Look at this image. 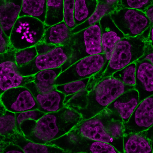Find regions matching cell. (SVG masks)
Listing matches in <instances>:
<instances>
[{
  "mask_svg": "<svg viewBox=\"0 0 153 153\" xmlns=\"http://www.w3.org/2000/svg\"><path fill=\"white\" fill-rule=\"evenodd\" d=\"M80 122L76 112L65 106L57 112L45 113L25 137L35 142L46 144L68 132Z\"/></svg>",
  "mask_w": 153,
  "mask_h": 153,
  "instance_id": "cell-1",
  "label": "cell"
},
{
  "mask_svg": "<svg viewBox=\"0 0 153 153\" xmlns=\"http://www.w3.org/2000/svg\"><path fill=\"white\" fill-rule=\"evenodd\" d=\"M134 86L126 85L112 76L98 82L88 91L86 107L76 111L83 120L91 118L102 111L121 94Z\"/></svg>",
  "mask_w": 153,
  "mask_h": 153,
  "instance_id": "cell-2",
  "label": "cell"
},
{
  "mask_svg": "<svg viewBox=\"0 0 153 153\" xmlns=\"http://www.w3.org/2000/svg\"><path fill=\"white\" fill-rule=\"evenodd\" d=\"M101 36L99 22L73 34L69 42L72 50L71 54L61 67L62 71L82 58L103 53Z\"/></svg>",
  "mask_w": 153,
  "mask_h": 153,
  "instance_id": "cell-3",
  "label": "cell"
},
{
  "mask_svg": "<svg viewBox=\"0 0 153 153\" xmlns=\"http://www.w3.org/2000/svg\"><path fill=\"white\" fill-rule=\"evenodd\" d=\"M145 43L142 34L121 39L115 45L106 68L97 82L137 60L143 54Z\"/></svg>",
  "mask_w": 153,
  "mask_h": 153,
  "instance_id": "cell-4",
  "label": "cell"
},
{
  "mask_svg": "<svg viewBox=\"0 0 153 153\" xmlns=\"http://www.w3.org/2000/svg\"><path fill=\"white\" fill-rule=\"evenodd\" d=\"M117 115L105 108L94 116L83 120L75 127L82 136L108 143L113 146L119 153H124L123 143L112 137L108 128V120Z\"/></svg>",
  "mask_w": 153,
  "mask_h": 153,
  "instance_id": "cell-5",
  "label": "cell"
},
{
  "mask_svg": "<svg viewBox=\"0 0 153 153\" xmlns=\"http://www.w3.org/2000/svg\"><path fill=\"white\" fill-rule=\"evenodd\" d=\"M46 27L44 23L37 19L19 16L9 36L12 48L17 50L34 46L42 39Z\"/></svg>",
  "mask_w": 153,
  "mask_h": 153,
  "instance_id": "cell-6",
  "label": "cell"
},
{
  "mask_svg": "<svg viewBox=\"0 0 153 153\" xmlns=\"http://www.w3.org/2000/svg\"><path fill=\"white\" fill-rule=\"evenodd\" d=\"M105 62L104 53L82 58L62 71L55 80V85L90 78L101 70Z\"/></svg>",
  "mask_w": 153,
  "mask_h": 153,
  "instance_id": "cell-7",
  "label": "cell"
},
{
  "mask_svg": "<svg viewBox=\"0 0 153 153\" xmlns=\"http://www.w3.org/2000/svg\"><path fill=\"white\" fill-rule=\"evenodd\" d=\"M72 50L68 43L62 46H56L49 52L37 54L27 64L17 67L19 73L23 76L34 75L41 71L61 67L70 56Z\"/></svg>",
  "mask_w": 153,
  "mask_h": 153,
  "instance_id": "cell-8",
  "label": "cell"
},
{
  "mask_svg": "<svg viewBox=\"0 0 153 153\" xmlns=\"http://www.w3.org/2000/svg\"><path fill=\"white\" fill-rule=\"evenodd\" d=\"M110 15L125 37H135L140 35L152 25L144 12L136 9L118 7Z\"/></svg>",
  "mask_w": 153,
  "mask_h": 153,
  "instance_id": "cell-9",
  "label": "cell"
},
{
  "mask_svg": "<svg viewBox=\"0 0 153 153\" xmlns=\"http://www.w3.org/2000/svg\"><path fill=\"white\" fill-rule=\"evenodd\" d=\"M14 51L15 50L12 49L0 54V97L8 90L24 86L34 80V75L23 76L18 72L14 59Z\"/></svg>",
  "mask_w": 153,
  "mask_h": 153,
  "instance_id": "cell-10",
  "label": "cell"
},
{
  "mask_svg": "<svg viewBox=\"0 0 153 153\" xmlns=\"http://www.w3.org/2000/svg\"><path fill=\"white\" fill-rule=\"evenodd\" d=\"M0 102L5 108L16 113L38 109V105L31 91L25 86L8 90L1 95Z\"/></svg>",
  "mask_w": 153,
  "mask_h": 153,
  "instance_id": "cell-11",
  "label": "cell"
},
{
  "mask_svg": "<svg viewBox=\"0 0 153 153\" xmlns=\"http://www.w3.org/2000/svg\"><path fill=\"white\" fill-rule=\"evenodd\" d=\"M123 123L124 134L142 132L152 126L153 95L140 102L128 121Z\"/></svg>",
  "mask_w": 153,
  "mask_h": 153,
  "instance_id": "cell-12",
  "label": "cell"
},
{
  "mask_svg": "<svg viewBox=\"0 0 153 153\" xmlns=\"http://www.w3.org/2000/svg\"><path fill=\"white\" fill-rule=\"evenodd\" d=\"M99 23L101 32V44L106 62L101 70L93 76V78L96 81L100 78L105 70L116 44L125 37L112 19L110 14L102 17Z\"/></svg>",
  "mask_w": 153,
  "mask_h": 153,
  "instance_id": "cell-13",
  "label": "cell"
},
{
  "mask_svg": "<svg viewBox=\"0 0 153 153\" xmlns=\"http://www.w3.org/2000/svg\"><path fill=\"white\" fill-rule=\"evenodd\" d=\"M33 94L38 104V109L45 113L57 112L65 106V96L56 88L45 93L39 92L33 82L25 84Z\"/></svg>",
  "mask_w": 153,
  "mask_h": 153,
  "instance_id": "cell-14",
  "label": "cell"
},
{
  "mask_svg": "<svg viewBox=\"0 0 153 153\" xmlns=\"http://www.w3.org/2000/svg\"><path fill=\"white\" fill-rule=\"evenodd\" d=\"M135 84L140 102L153 95V64L146 60H137Z\"/></svg>",
  "mask_w": 153,
  "mask_h": 153,
  "instance_id": "cell-15",
  "label": "cell"
},
{
  "mask_svg": "<svg viewBox=\"0 0 153 153\" xmlns=\"http://www.w3.org/2000/svg\"><path fill=\"white\" fill-rule=\"evenodd\" d=\"M123 143L124 153H152V126L142 132L124 134Z\"/></svg>",
  "mask_w": 153,
  "mask_h": 153,
  "instance_id": "cell-16",
  "label": "cell"
},
{
  "mask_svg": "<svg viewBox=\"0 0 153 153\" xmlns=\"http://www.w3.org/2000/svg\"><path fill=\"white\" fill-rule=\"evenodd\" d=\"M139 102L138 92L134 88L121 94L106 108L119 115L124 123L128 121Z\"/></svg>",
  "mask_w": 153,
  "mask_h": 153,
  "instance_id": "cell-17",
  "label": "cell"
},
{
  "mask_svg": "<svg viewBox=\"0 0 153 153\" xmlns=\"http://www.w3.org/2000/svg\"><path fill=\"white\" fill-rule=\"evenodd\" d=\"M89 140L82 136L74 127L61 137L46 144L59 147L65 153H88Z\"/></svg>",
  "mask_w": 153,
  "mask_h": 153,
  "instance_id": "cell-18",
  "label": "cell"
},
{
  "mask_svg": "<svg viewBox=\"0 0 153 153\" xmlns=\"http://www.w3.org/2000/svg\"><path fill=\"white\" fill-rule=\"evenodd\" d=\"M22 0H0V24L9 37L12 29L19 17Z\"/></svg>",
  "mask_w": 153,
  "mask_h": 153,
  "instance_id": "cell-19",
  "label": "cell"
},
{
  "mask_svg": "<svg viewBox=\"0 0 153 153\" xmlns=\"http://www.w3.org/2000/svg\"><path fill=\"white\" fill-rule=\"evenodd\" d=\"M18 145L24 153H64V151L55 146L34 142L26 138L22 133L16 132L9 139Z\"/></svg>",
  "mask_w": 153,
  "mask_h": 153,
  "instance_id": "cell-20",
  "label": "cell"
},
{
  "mask_svg": "<svg viewBox=\"0 0 153 153\" xmlns=\"http://www.w3.org/2000/svg\"><path fill=\"white\" fill-rule=\"evenodd\" d=\"M71 30L63 21L46 26L41 40L56 46L65 45L69 43L72 36Z\"/></svg>",
  "mask_w": 153,
  "mask_h": 153,
  "instance_id": "cell-21",
  "label": "cell"
},
{
  "mask_svg": "<svg viewBox=\"0 0 153 153\" xmlns=\"http://www.w3.org/2000/svg\"><path fill=\"white\" fill-rule=\"evenodd\" d=\"M62 71L61 67L43 70L34 75V82L37 91L45 93L56 88L55 81Z\"/></svg>",
  "mask_w": 153,
  "mask_h": 153,
  "instance_id": "cell-22",
  "label": "cell"
},
{
  "mask_svg": "<svg viewBox=\"0 0 153 153\" xmlns=\"http://www.w3.org/2000/svg\"><path fill=\"white\" fill-rule=\"evenodd\" d=\"M47 0H22L19 16H27L44 23L46 11Z\"/></svg>",
  "mask_w": 153,
  "mask_h": 153,
  "instance_id": "cell-23",
  "label": "cell"
},
{
  "mask_svg": "<svg viewBox=\"0 0 153 153\" xmlns=\"http://www.w3.org/2000/svg\"><path fill=\"white\" fill-rule=\"evenodd\" d=\"M17 132L15 114L6 110L0 102V136L7 142L9 138Z\"/></svg>",
  "mask_w": 153,
  "mask_h": 153,
  "instance_id": "cell-24",
  "label": "cell"
},
{
  "mask_svg": "<svg viewBox=\"0 0 153 153\" xmlns=\"http://www.w3.org/2000/svg\"><path fill=\"white\" fill-rule=\"evenodd\" d=\"M115 8L111 7L101 0H98L95 9L92 14L83 22L76 25L71 30L72 34L77 33L89 26L94 25L105 15L110 14Z\"/></svg>",
  "mask_w": 153,
  "mask_h": 153,
  "instance_id": "cell-25",
  "label": "cell"
},
{
  "mask_svg": "<svg viewBox=\"0 0 153 153\" xmlns=\"http://www.w3.org/2000/svg\"><path fill=\"white\" fill-rule=\"evenodd\" d=\"M98 0H75L74 19L76 26L85 22L94 12Z\"/></svg>",
  "mask_w": 153,
  "mask_h": 153,
  "instance_id": "cell-26",
  "label": "cell"
},
{
  "mask_svg": "<svg viewBox=\"0 0 153 153\" xmlns=\"http://www.w3.org/2000/svg\"><path fill=\"white\" fill-rule=\"evenodd\" d=\"M63 0H47L46 11L44 23L49 26L63 20Z\"/></svg>",
  "mask_w": 153,
  "mask_h": 153,
  "instance_id": "cell-27",
  "label": "cell"
},
{
  "mask_svg": "<svg viewBox=\"0 0 153 153\" xmlns=\"http://www.w3.org/2000/svg\"><path fill=\"white\" fill-rule=\"evenodd\" d=\"M136 68V65L135 62L115 72L112 76L126 85L134 87L135 84Z\"/></svg>",
  "mask_w": 153,
  "mask_h": 153,
  "instance_id": "cell-28",
  "label": "cell"
},
{
  "mask_svg": "<svg viewBox=\"0 0 153 153\" xmlns=\"http://www.w3.org/2000/svg\"><path fill=\"white\" fill-rule=\"evenodd\" d=\"M89 79V78H87L56 85V88L65 96L74 94L86 89Z\"/></svg>",
  "mask_w": 153,
  "mask_h": 153,
  "instance_id": "cell-29",
  "label": "cell"
},
{
  "mask_svg": "<svg viewBox=\"0 0 153 153\" xmlns=\"http://www.w3.org/2000/svg\"><path fill=\"white\" fill-rule=\"evenodd\" d=\"M37 54L35 46L15 50V62L18 67H22L31 62Z\"/></svg>",
  "mask_w": 153,
  "mask_h": 153,
  "instance_id": "cell-30",
  "label": "cell"
},
{
  "mask_svg": "<svg viewBox=\"0 0 153 153\" xmlns=\"http://www.w3.org/2000/svg\"><path fill=\"white\" fill-rule=\"evenodd\" d=\"M88 92L85 89L73 94L65 106L76 111L85 108L87 105Z\"/></svg>",
  "mask_w": 153,
  "mask_h": 153,
  "instance_id": "cell-31",
  "label": "cell"
},
{
  "mask_svg": "<svg viewBox=\"0 0 153 153\" xmlns=\"http://www.w3.org/2000/svg\"><path fill=\"white\" fill-rule=\"evenodd\" d=\"M75 0H63V20L66 25L71 30L76 26L74 19Z\"/></svg>",
  "mask_w": 153,
  "mask_h": 153,
  "instance_id": "cell-32",
  "label": "cell"
},
{
  "mask_svg": "<svg viewBox=\"0 0 153 153\" xmlns=\"http://www.w3.org/2000/svg\"><path fill=\"white\" fill-rule=\"evenodd\" d=\"M15 114L17 131L21 132L20 125L24 121L31 120L37 121L45 113L38 109L28 110Z\"/></svg>",
  "mask_w": 153,
  "mask_h": 153,
  "instance_id": "cell-33",
  "label": "cell"
},
{
  "mask_svg": "<svg viewBox=\"0 0 153 153\" xmlns=\"http://www.w3.org/2000/svg\"><path fill=\"white\" fill-rule=\"evenodd\" d=\"M153 0H121L117 7L132 8L143 12L149 6L153 4Z\"/></svg>",
  "mask_w": 153,
  "mask_h": 153,
  "instance_id": "cell-34",
  "label": "cell"
},
{
  "mask_svg": "<svg viewBox=\"0 0 153 153\" xmlns=\"http://www.w3.org/2000/svg\"><path fill=\"white\" fill-rule=\"evenodd\" d=\"M13 49L10 45L9 37L4 33L0 24V54Z\"/></svg>",
  "mask_w": 153,
  "mask_h": 153,
  "instance_id": "cell-35",
  "label": "cell"
},
{
  "mask_svg": "<svg viewBox=\"0 0 153 153\" xmlns=\"http://www.w3.org/2000/svg\"><path fill=\"white\" fill-rule=\"evenodd\" d=\"M138 60H146L153 64V44L146 41L143 54Z\"/></svg>",
  "mask_w": 153,
  "mask_h": 153,
  "instance_id": "cell-36",
  "label": "cell"
},
{
  "mask_svg": "<svg viewBox=\"0 0 153 153\" xmlns=\"http://www.w3.org/2000/svg\"><path fill=\"white\" fill-rule=\"evenodd\" d=\"M56 46L54 45L47 43L41 40L35 46L37 53L38 54L47 53L53 49Z\"/></svg>",
  "mask_w": 153,
  "mask_h": 153,
  "instance_id": "cell-37",
  "label": "cell"
},
{
  "mask_svg": "<svg viewBox=\"0 0 153 153\" xmlns=\"http://www.w3.org/2000/svg\"><path fill=\"white\" fill-rule=\"evenodd\" d=\"M36 121L28 120L23 121L21 124L20 127L21 132L25 137L29 135L33 128Z\"/></svg>",
  "mask_w": 153,
  "mask_h": 153,
  "instance_id": "cell-38",
  "label": "cell"
},
{
  "mask_svg": "<svg viewBox=\"0 0 153 153\" xmlns=\"http://www.w3.org/2000/svg\"><path fill=\"white\" fill-rule=\"evenodd\" d=\"M3 153H22V150L18 145L11 141L9 142L4 148Z\"/></svg>",
  "mask_w": 153,
  "mask_h": 153,
  "instance_id": "cell-39",
  "label": "cell"
},
{
  "mask_svg": "<svg viewBox=\"0 0 153 153\" xmlns=\"http://www.w3.org/2000/svg\"><path fill=\"white\" fill-rule=\"evenodd\" d=\"M153 4L149 6L144 11L146 16L151 24H153Z\"/></svg>",
  "mask_w": 153,
  "mask_h": 153,
  "instance_id": "cell-40",
  "label": "cell"
},
{
  "mask_svg": "<svg viewBox=\"0 0 153 153\" xmlns=\"http://www.w3.org/2000/svg\"><path fill=\"white\" fill-rule=\"evenodd\" d=\"M109 6L114 7L115 9L119 6L121 0H101Z\"/></svg>",
  "mask_w": 153,
  "mask_h": 153,
  "instance_id": "cell-41",
  "label": "cell"
},
{
  "mask_svg": "<svg viewBox=\"0 0 153 153\" xmlns=\"http://www.w3.org/2000/svg\"><path fill=\"white\" fill-rule=\"evenodd\" d=\"M9 142L6 141L5 138L0 136V153H3L4 148Z\"/></svg>",
  "mask_w": 153,
  "mask_h": 153,
  "instance_id": "cell-42",
  "label": "cell"
},
{
  "mask_svg": "<svg viewBox=\"0 0 153 153\" xmlns=\"http://www.w3.org/2000/svg\"><path fill=\"white\" fill-rule=\"evenodd\" d=\"M153 26L151 27L148 37L146 41L151 43L153 44Z\"/></svg>",
  "mask_w": 153,
  "mask_h": 153,
  "instance_id": "cell-43",
  "label": "cell"
}]
</instances>
